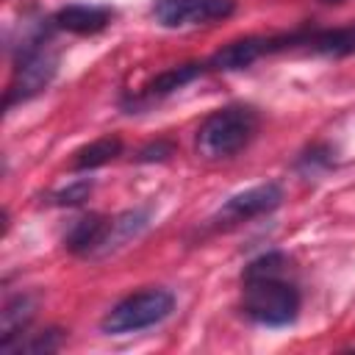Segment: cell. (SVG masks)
Listing matches in <instances>:
<instances>
[{
	"instance_id": "obj_13",
	"label": "cell",
	"mask_w": 355,
	"mask_h": 355,
	"mask_svg": "<svg viewBox=\"0 0 355 355\" xmlns=\"http://www.w3.org/2000/svg\"><path fill=\"white\" fill-rule=\"evenodd\" d=\"M122 153V139L119 136H103L86 147H80L72 158V169L75 172H89V169H97L103 164H111L116 155Z\"/></svg>"
},
{
	"instance_id": "obj_15",
	"label": "cell",
	"mask_w": 355,
	"mask_h": 355,
	"mask_svg": "<svg viewBox=\"0 0 355 355\" xmlns=\"http://www.w3.org/2000/svg\"><path fill=\"white\" fill-rule=\"evenodd\" d=\"M58 344H61L58 330H47V333H42V336H36L33 341L19 344L17 349H19V352H53V349H58Z\"/></svg>"
},
{
	"instance_id": "obj_12",
	"label": "cell",
	"mask_w": 355,
	"mask_h": 355,
	"mask_svg": "<svg viewBox=\"0 0 355 355\" xmlns=\"http://www.w3.org/2000/svg\"><path fill=\"white\" fill-rule=\"evenodd\" d=\"M33 300L28 294H17L6 308H3V336H0V347L8 352V347L14 344V338L22 336V330L28 327V322L33 319Z\"/></svg>"
},
{
	"instance_id": "obj_9",
	"label": "cell",
	"mask_w": 355,
	"mask_h": 355,
	"mask_svg": "<svg viewBox=\"0 0 355 355\" xmlns=\"http://www.w3.org/2000/svg\"><path fill=\"white\" fill-rule=\"evenodd\" d=\"M266 39H269V36H244V39H236V42L225 44L222 50H216V53L211 55L208 67H211V69H219V72L244 69V67L255 64L261 55H269Z\"/></svg>"
},
{
	"instance_id": "obj_4",
	"label": "cell",
	"mask_w": 355,
	"mask_h": 355,
	"mask_svg": "<svg viewBox=\"0 0 355 355\" xmlns=\"http://www.w3.org/2000/svg\"><path fill=\"white\" fill-rule=\"evenodd\" d=\"M175 308V297L164 288H147L139 294L125 297L122 302H116L100 322L103 333L119 336V333H136L144 330L150 324L164 322Z\"/></svg>"
},
{
	"instance_id": "obj_7",
	"label": "cell",
	"mask_w": 355,
	"mask_h": 355,
	"mask_svg": "<svg viewBox=\"0 0 355 355\" xmlns=\"http://www.w3.org/2000/svg\"><path fill=\"white\" fill-rule=\"evenodd\" d=\"M280 202H283V189L277 183H261L241 194H233L219 208L216 219H219V225H239V222H247V219L275 211Z\"/></svg>"
},
{
	"instance_id": "obj_1",
	"label": "cell",
	"mask_w": 355,
	"mask_h": 355,
	"mask_svg": "<svg viewBox=\"0 0 355 355\" xmlns=\"http://www.w3.org/2000/svg\"><path fill=\"white\" fill-rule=\"evenodd\" d=\"M288 261L283 252H266L247 263L244 280V313L266 327L291 324L300 313V291L283 277Z\"/></svg>"
},
{
	"instance_id": "obj_5",
	"label": "cell",
	"mask_w": 355,
	"mask_h": 355,
	"mask_svg": "<svg viewBox=\"0 0 355 355\" xmlns=\"http://www.w3.org/2000/svg\"><path fill=\"white\" fill-rule=\"evenodd\" d=\"M269 53L283 50H305L316 55H352L355 53V25L344 28H324V31H294L283 36H269Z\"/></svg>"
},
{
	"instance_id": "obj_3",
	"label": "cell",
	"mask_w": 355,
	"mask_h": 355,
	"mask_svg": "<svg viewBox=\"0 0 355 355\" xmlns=\"http://www.w3.org/2000/svg\"><path fill=\"white\" fill-rule=\"evenodd\" d=\"M258 130V114L250 105H225L214 111L197 130V155L222 161L244 150Z\"/></svg>"
},
{
	"instance_id": "obj_8",
	"label": "cell",
	"mask_w": 355,
	"mask_h": 355,
	"mask_svg": "<svg viewBox=\"0 0 355 355\" xmlns=\"http://www.w3.org/2000/svg\"><path fill=\"white\" fill-rule=\"evenodd\" d=\"M111 8L108 6H89V3H72V6H64L53 22L55 28L61 31H69V33H78V36H92V33H100L103 28H108L111 22Z\"/></svg>"
},
{
	"instance_id": "obj_11",
	"label": "cell",
	"mask_w": 355,
	"mask_h": 355,
	"mask_svg": "<svg viewBox=\"0 0 355 355\" xmlns=\"http://www.w3.org/2000/svg\"><path fill=\"white\" fill-rule=\"evenodd\" d=\"M108 225H111V219H103L100 214H89V216L78 219V222L69 227L67 239H64L67 250H72V252H78V255L97 252V250L103 247V241H105Z\"/></svg>"
},
{
	"instance_id": "obj_10",
	"label": "cell",
	"mask_w": 355,
	"mask_h": 355,
	"mask_svg": "<svg viewBox=\"0 0 355 355\" xmlns=\"http://www.w3.org/2000/svg\"><path fill=\"white\" fill-rule=\"evenodd\" d=\"M205 69V64H197V61H189V64H178V67H169L164 72H158L139 94V100L150 103V100H161V97H169L172 92L183 89L186 83H191L194 78H200Z\"/></svg>"
},
{
	"instance_id": "obj_14",
	"label": "cell",
	"mask_w": 355,
	"mask_h": 355,
	"mask_svg": "<svg viewBox=\"0 0 355 355\" xmlns=\"http://www.w3.org/2000/svg\"><path fill=\"white\" fill-rule=\"evenodd\" d=\"M89 191H92V180H78V183L61 189L53 200H55L58 205H78V202H83V200L89 197Z\"/></svg>"
},
{
	"instance_id": "obj_17",
	"label": "cell",
	"mask_w": 355,
	"mask_h": 355,
	"mask_svg": "<svg viewBox=\"0 0 355 355\" xmlns=\"http://www.w3.org/2000/svg\"><path fill=\"white\" fill-rule=\"evenodd\" d=\"M322 3H330L333 6V3H344V0H322Z\"/></svg>"
},
{
	"instance_id": "obj_2",
	"label": "cell",
	"mask_w": 355,
	"mask_h": 355,
	"mask_svg": "<svg viewBox=\"0 0 355 355\" xmlns=\"http://www.w3.org/2000/svg\"><path fill=\"white\" fill-rule=\"evenodd\" d=\"M58 72V53L50 47V36L39 25L28 36L19 39L17 44V67H14V80L6 94V105L11 108L14 103H25L44 92L50 80Z\"/></svg>"
},
{
	"instance_id": "obj_6",
	"label": "cell",
	"mask_w": 355,
	"mask_h": 355,
	"mask_svg": "<svg viewBox=\"0 0 355 355\" xmlns=\"http://www.w3.org/2000/svg\"><path fill=\"white\" fill-rule=\"evenodd\" d=\"M236 11V0H155L153 17L164 28H194L227 19Z\"/></svg>"
},
{
	"instance_id": "obj_16",
	"label": "cell",
	"mask_w": 355,
	"mask_h": 355,
	"mask_svg": "<svg viewBox=\"0 0 355 355\" xmlns=\"http://www.w3.org/2000/svg\"><path fill=\"white\" fill-rule=\"evenodd\" d=\"M166 155H172V144L166 141H158V144H150L139 153V161H164Z\"/></svg>"
}]
</instances>
